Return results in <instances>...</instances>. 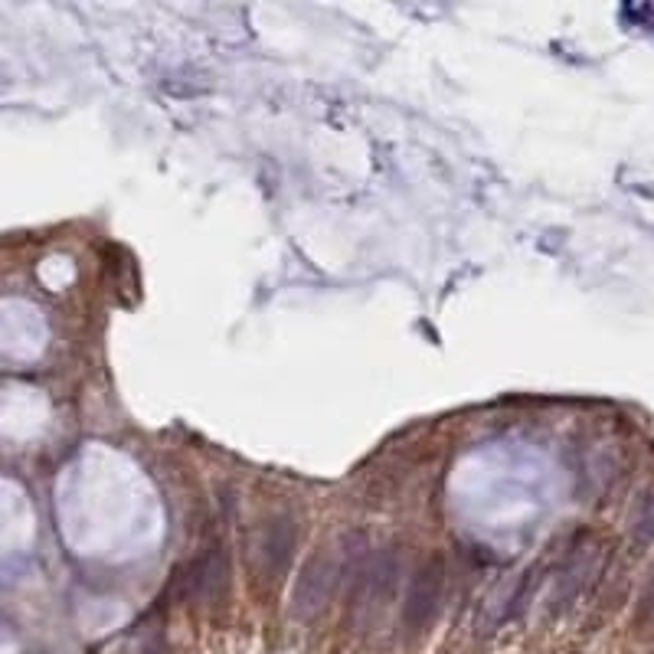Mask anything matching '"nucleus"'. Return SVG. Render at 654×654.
<instances>
[{
    "label": "nucleus",
    "instance_id": "f257e3e1",
    "mask_svg": "<svg viewBox=\"0 0 654 654\" xmlns=\"http://www.w3.org/2000/svg\"><path fill=\"white\" fill-rule=\"evenodd\" d=\"M344 576V563L337 553H314L301 569L295 592H292V612L298 619H314L327 609L337 583Z\"/></svg>",
    "mask_w": 654,
    "mask_h": 654
},
{
    "label": "nucleus",
    "instance_id": "0eeeda50",
    "mask_svg": "<svg viewBox=\"0 0 654 654\" xmlns=\"http://www.w3.org/2000/svg\"><path fill=\"white\" fill-rule=\"evenodd\" d=\"M628 527H632V540L635 547H648L654 540V488L641 491L638 501L632 507V520H628Z\"/></svg>",
    "mask_w": 654,
    "mask_h": 654
},
{
    "label": "nucleus",
    "instance_id": "39448f33",
    "mask_svg": "<svg viewBox=\"0 0 654 654\" xmlns=\"http://www.w3.org/2000/svg\"><path fill=\"white\" fill-rule=\"evenodd\" d=\"M190 596L203 605H216L229 589V563L220 550V543H210L197 560L190 563V573L184 576Z\"/></svg>",
    "mask_w": 654,
    "mask_h": 654
},
{
    "label": "nucleus",
    "instance_id": "423d86ee",
    "mask_svg": "<svg viewBox=\"0 0 654 654\" xmlns=\"http://www.w3.org/2000/svg\"><path fill=\"white\" fill-rule=\"evenodd\" d=\"M295 543H298V530L292 517H275L262 527L259 534V547H256V560L265 579H278L288 569L295 556Z\"/></svg>",
    "mask_w": 654,
    "mask_h": 654
},
{
    "label": "nucleus",
    "instance_id": "f03ea898",
    "mask_svg": "<svg viewBox=\"0 0 654 654\" xmlns=\"http://www.w3.org/2000/svg\"><path fill=\"white\" fill-rule=\"evenodd\" d=\"M442 599H445V563L439 556H429L413 573V583H409L406 592V609H403L406 632L413 635L429 632L432 622L442 612Z\"/></svg>",
    "mask_w": 654,
    "mask_h": 654
},
{
    "label": "nucleus",
    "instance_id": "7ed1b4c3",
    "mask_svg": "<svg viewBox=\"0 0 654 654\" xmlns=\"http://www.w3.org/2000/svg\"><path fill=\"white\" fill-rule=\"evenodd\" d=\"M599 573H602V553L592 547V543H576V547L569 550L566 563L560 566V573H556V586L550 596L553 612L569 609V605L596 583Z\"/></svg>",
    "mask_w": 654,
    "mask_h": 654
},
{
    "label": "nucleus",
    "instance_id": "20e7f679",
    "mask_svg": "<svg viewBox=\"0 0 654 654\" xmlns=\"http://www.w3.org/2000/svg\"><path fill=\"white\" fill-rule=\"evenodd\" d=\"M399 583V560L396 553H377L370 560H363L357 569V592H354V605L367 615V612H380L393 602V592Z\"/></svg>",
    "mask_w": 654,
    "mask_h": 654
},
{
    "label": "nucleus",
    "instance_id": "6e6552de",
    "mask_svg": "<svg viewBox=\"0 0 654 654\" xmlns=\"http://www.w3.org/2000/svg\"><path fill=\"white\" fill-rule=\"evenodd\" d=\"M144 654H167V648H164V638H154L148 648H144Z\"/></svg>",
    "mask_w": 654,
    "mask_h": 654
}]
</instances>
